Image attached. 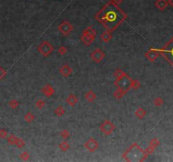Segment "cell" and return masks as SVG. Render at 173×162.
Masks as SVG:
<instances>
[{
    "label": "cell",
    "mask_w": 173,
    "mask_h": 162,
    "mask_svg": "<svg viewBox=\"0 0 173 162\" xmlns=\"http://www.w3.org/2000/svg\"><path fill=\"white\" fill-rule=\"evenodd\" d=\"M101 16L105 25L111 28L116 26L122 20V13L114 3H110L101 10Z\"/></svg>",
    "instance_id": "cell-1"
},
{
    "label": "cell",
    "mask_w": 173,
    "mask_h": 162,
    "mask_svg": "<svg viewBox=\"0 0 173 162\" xmlns=\"http://www.w3.org/2000/svg\"><path fill=\"white\" fill-rule=\"evenodd\" d=\"M164 52H165V56L166 59L173 66V38L169 42V43L166 45V46L164 49Z\"/></svg>",
    "instance_id": "cell-2"
},
{
    "label": "cell",
    "mask_w": 173,
    "mask_h": 162,
    "mask_svg": "<svg viewBox=\"0 0 173 162\" xmlns=\"http://www.w3.org/2000/svg\"><path fill=\"white\" fill-rule=\"evenodd\" d=\"M155 6L160 10L163 11L168 5V1L166 0H156L155 2Z\"/></svg>",
    "instance_id": "cell-3"
},
{
    "label": "cell",
    "mask_w": 173,
    "mask_h": 162,
    "mask_svg": "<svg viewBox=\"0 0 173 162\" xmlns=\"http://www.w3.org/2000/svg\"><path fill=\"white\" fill-rule=\"evenodd\" d=\"M155 104L156 106H161L163 104V100L161 98H157L155 100Z\"/></svg>",
    "instance_id": "cell-4"
},
{
    "label": "cell",
    "mask_w": 173,
    "mask_h": 162,
    "mask_svg": "<svg viewBox=\"0 0 173 162\" xmlns=\"http://www.w3.org/2000/svg\"><path fill=\"white\" fill-rule=\"evenodd\" d=\"M168 4H170L173 8V0H168Z\"/></svg>",
    "instance_id": "cell-5"
},
{
    "label": "cell",
    "mask_w": 173,
    "mask_h": 162,
    "mask_svg": "<svg viewBox=\"0 0 173 162\" xmlns=\"http://www.w3.org/2000/svg\"><path fill=\"white\" fill-rule=\"evenodd\" d=\"M115 3H122V0H113Z\"/></svg>",
    "instance_id": "cell-6"
}]
</instances>
